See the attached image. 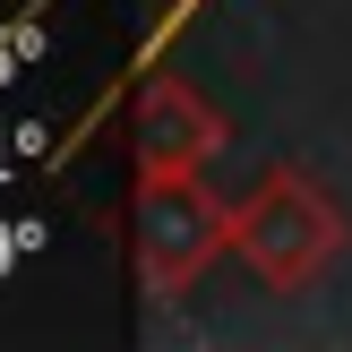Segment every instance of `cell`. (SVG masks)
<instances>
[{"label": "cell", "instance_id": "6da1fadb", "mask_svg": "<svg viewBox=\"0 0 352 352\" xmlns=\"http://www.w3.org/2000/svg\"><path fill=\"white\" fill-rule=\"evenodd\" d=\"M34 250H43V223L34 215H0V275H17Z\"/></svg>", "mask_w": 352, "mask_h": 352}]
</instances>
